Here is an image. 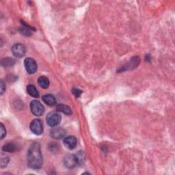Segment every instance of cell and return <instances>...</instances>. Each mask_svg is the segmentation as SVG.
<instances>
[{
	"mask_svg": "<svg viewBox=\"0 0 175 175\" xmlns=\"http://www.w3.org/2000/svg\"><path fill=\"white\" fill-rule=\"evenodd\" d=\"M27 164L31 168L40 169L43 164V157L40 151V145L38 142H34L30 146L27 155Z\"/></svg>",
	"mask_w": 175,
	"mask_h": 175,
	"instance_id": "1",
	"label": "cell"
},
{
	"mask_svg": "<svg viewBox=\"0 0 175 175\" xmlns=\"http://www.w3.org/2000/svg\"><path fill=\"white\" fill-rule=\"evenodd\" d=\"M46 120L48 125L52 127H55L60 123L61 116L57 112H51L47 116Z\"/></svg>",
	"mask_w": 175,
	"mask_h": 175,
	"instance_id": "2",
	"label": "cell"
},
{
	"mask_svg": "<svg viewBox=\"0 0 175 175\" xmlns=\"http://www.w3.org/2000/svg\"><path fill=\"white\" fill-rule=\"evenodd\" d=\"M30 109L32 114L36 116H40L45 112V108H44L43 105L41 104V103L37 101V100H34L31 102Z\"/></svg>",
	"mask_w": 175,
	"mask_h": 175,
	"instance_id": "3",
	"label": "cell"
},
{
	"mask_svg": "<svg viewBox=\"0 0 175 175\" xmlns=\"http://www.w3.org/2000/svg\"><path fill=\"white\" fill-rule=\"evenodd\" d=\"M30 129L35 135L39 136L43 133V125L42 121L39 119L34 120L30 124Z\"/></svg>",
	"mask_w": 175,
	"mask_h": 175,
	"instance_id": "4",
	"label": "cell"
},
{
	"mask_svg": "<svg viewBox=\"0 0 175 175\" xmlns=\"http://www.w3.org/2000/svg\"><path fill=\"white\" fill-rule=\"evenodd\" d=\"M24 65L27 73L34 74L36 73L37 70V64L34 59L31 58H26L24 62Z\"/></svg>",
	"mask_w": 175,
	"mask_h": 175,
	"instance_id": "5",
	"label": "cell"
},
{
	"mask_svg": "<svg viewBox=\"0 0 175 175\" xmlns=\"http://www.w3.org/2000/svg\"><path fill=\"white\" fill-rule=\"evenodd\" d=\"M12 52L14 56L17 58L23 57L26 53V49L23 44L17 43L12 46Z\"/></svg>",
	"mask_w": 175,
	"mask_h": 175,
	"instance_id": "6",
	"label": "cell"
},
{
	"mask_svg": "<svg viewBox=\"0 0 175 175\" xmlns=\"http://www.w3.org/2000/svg\"><path fill=\"white\" fill-rule=\"evenodd\" d=\"M64 164L65 166L69 169H72L75 167L78 164L76 155L71 154L67 155L64 159Z\"/></svg>",
	"mask_w": 175,
	"mask_h": 175,
	"instance_id": "7",
	"label": "cell"
},
{
	"mask_svg": "<svg viewBox=\"0 0 175 175\" xmlns=\"http://www.w3.org/2000/svg\"><path fill=\"white\" fill-rule=\"evenodd\" d=\"M50 135L55 140H60L65 137L66 131L60 127H55L51 130Z\"/></svg>",
	"mask_w": 175,
	"mask_h": 175,
	"instance_id": "8",
	"label": "cell"
},
{
	"mask_svg": "<svg viewBox=\"0 0 175 175\" xmlns=\"http://www.w3.org/2000/svg\"><path fill=\"white\" fill-rule=\"evenodd\" d=\"M64 144L66 147L68 149H73L77 145L76 137L73 136L66 137L64 140Z\"/></svg>",
	"mask_w": 175,
	"mask_h": 175,
	"instance_id": "9",
	"label": "cell"
},
{
	"mask_svg": "<svg viewBox=\"0 0 175 175\" xmlns=\"http://www.w3.org/2000/svg\"><path fill=\"white\" fill-rule=\"evenodd\" d=\"M43 101L47 105L49 106H54L56 104V100L54 96L52 95H46L43 96Z\"/></svg>",
	"mask_w": 175,
	"mask_h": 175,
	"instance_id": "10",
	"label": "cell"
},
{
	"mask_svg": "<svg viewBox=\"0 0 175 175\" xmlns=\"http://www.w3.org/2000/svg\"><path fill=\"white\" fill-rule=\"evenodd\" d=\"M19 149L18 147V146L14 144L13 143H8L5 144L4 146H3L2 150L5 152H10V153H12V152H15L18 151V149Z\"/></svg>",
	"mask_w": 175,
	"mask_h": 175,
	"instance_id": "11",
	"label": "cell"
},
{
	"mask_svg": "<svg viewBox=\"0 0 175 175\" xmlns=\"http://www.w3.org/2000/svg\"><path fill=\"white\" fill-rule=\"evenodd\" d=\"M38 83L39 86L44 89H47L49 86V80L45 76H40L38 79Z\"/></svg>",
	"mask_w": 175,
	"mask_h": 175,
	"instance_id": "12",
	"label": "cell"
},
{
	"mask_svg": "<svg viewBox=\"0 0 175 175\" xmlns=\"http://www.w3.org/2000/svg\"><path fill=\"white\" fill-rule=\"evenodd\" d=\"M27 93L29 94L30 96H33V97H35V98L39 97V92L38 90H37L36 88L33 85L27 86Z\"/></svg>",
	"mask_w": 175,
	"mask_h": 175,
	"instance_id": "13",
	"label": "cell"
},
{
	"mask_svg": "<svg viewBox=\"0 0 175 175\" xmlns=\"http://www.w3.org/2000/svg\"><path fill=\"white\" fill-rule=\"evenodd\" d=\"M56 109L58 112H61L67 115H71L72 114V111L71 108L67 105L63 104H58L56 107Z\"/></svg>",
	"mask_w": 175,
	"mask_h": 175,
	"instance_id": "14",
	"label": "cell"
},
{
	"mask_svg": "<svg viewBox=\"0 0 175 175\" xmlns=\"http://www.w3.org/2000/svg\"><path fill=\"white\" fill-rule=\"evenodd\" d=\"M14 60H13V59L6 58L2 60V65L4 67H12V66L14 64Z\"/></svg>",
	"mask_w": 175,
	"mask_h": 175,
	"instance_id": "15",
	"label": "cell"
},
{
	"mask_svg": "<svg viewBox=\"0 0 175 175\" xmlns=\"http://www.w3.org/2000/svg\"><path fill=\"white\" fill-rule=\"evenodd\" d=\"M9 162V157L7 155L2 153L1 155V168H5Z\"/></svg>",
	"mask_w": 175,
	"mask_h": 175,
	"instance_id": "16",
	"label": "cell"
},
{
	"mask_svg": "<svg viewBox=\"0 0 175 175\" xmlns=\"http://www.w3.org/2000/svg\"><path fill=\"white\" fill-rule=\"evenodd\" d=\"M77 160L78 164H83L84 161H85V155H84L83 153L82 152H79L77 153V154L75 155Z\"/></svg>",
	"mask_w": 175,
	"mask_h": 175,
	"instance_id": "17",
	"label": "cell"
},
{
	"mask_svg": "<svg viewBox=\"0 0 175 175\" xmlns=\"http://www.w3.org/2000/svg\"><path fill=\"white\" fill-rule=\"evenodd\" d=\"M21 34H24V35L26 36H29L30 35V31L29 30V28L27 27H22L21 28Z\"/></svg>",
	"mask_w": 175,
	"mask_h": 175,
	"instance_id": "18",
	"label": "cell"
},
{
	"mask_svg": "<svg viewBox=\"0 0 175 175\" xmlns=\"http://www.w3.org/2000/svg\"><path fill=\"white\" fill-rule=\"evenodd\" d=\"M0 129H1V139H3L6 135V131L3 124H0Z\"/></svg>",
	"mask_w": 175,
	"mask_h": 175,
	"instance_id": "19",
	"label": "cell"
},
{
	"mask_svg": "<svg viewBox=\"0 0 175 175\" xmlns=\"http://www.w3.org/2000/svg\"><path fill=\"white\" fill-rule=\"evenodd\" d=\"M73 93L78 97V96H79L81 95V94L82 93V90H80L79 89H77V88H73Z\"/></svg>",
	"mask_w": 175,
	"mask_h": 175,
	"instance_id": "20",
	"label": "cell"
},
{
	"mask_svg": "<svg viewBox=\"0 0 175 175\" xmlns=\"http://www.w3.org/2000/svg\"><path fill=\"white\" fill-rule=\"evenodd\" d=\"M0 87H1L0 88V90H1V95H3L6 90V86L4 83L3 82V81H1V86Z\"/></svg>",
	"mask_w": 175,
	"mask_h": 175,
	"instance_id": "21",
	"label": "cell"
}]
</instances>
